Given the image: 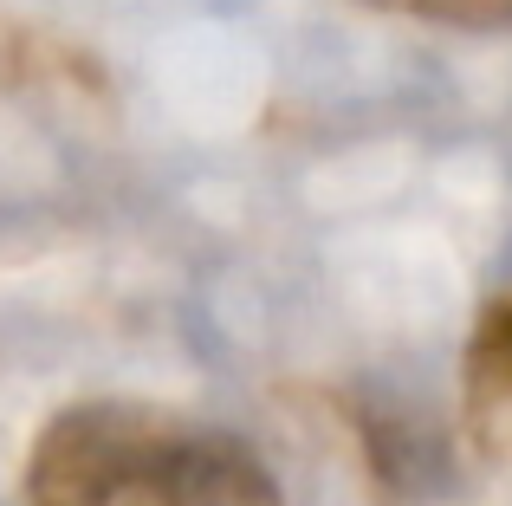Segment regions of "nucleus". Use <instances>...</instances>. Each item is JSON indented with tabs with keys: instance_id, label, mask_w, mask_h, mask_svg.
I'll return each instance as SVG.
<instances>
[{
	"instance_id": "1",
	"label": "nucleus",
	"mask_w": 512,
	"mask_h": 506,
	"mask_svg": "<svg viewBox=\"0 0 512 506\" xmlns=\"http://www.w3.org/2000/svg\"><path fill=\"white\" fill-rule=\"evenodd\" d=\"M26 506H279L247 442L143 403H78L39 435Z\"/></svg>"
},
{
	"instance_id": "2",
	"label": "nucleus",
	"mask_w": 512,
	"mask_h": 506,
	"mask_svg": "<svg viewBox=\"0 0 512 506\" xmlns=\"http://www.w3.org/2000/svg\"><path fill=\"white\" fill-rule=\"evenodd\" d=\"M461 390H467V435L480 442V455L512 468V292H500L487 318L474 325Z\"/></svg>"
},
{
	"instance_id": "3",
	"label": "nucleus",
	"mask_w": 512,
	"mask_h": 506,
	"mask_svg": "<svg viewBox=\"0 0 512 506\" xmlns=\"http://www.w3.org/2000/svg\"><path fill=\"white\" fill-rule=\"evenodd\" d=\"M376 7L415 13L435 26H474V33H506L512 26V0H376Z\"/></svg>"
}]
</instances>
